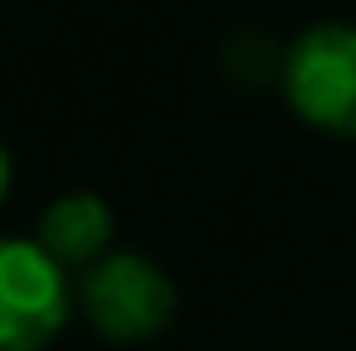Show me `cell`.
Segmentation results:
<instances>
[{
	"instance_id": "1",
	"label": "cell",
	"mask_w": 356,
	"mask_h": 351,
	"mask_svg": "<svg viewBox=\"0 0 356 351\" xmlns=\"http://www.w3.org/2000/svg\"><path fill=\"white\" fill-rule=\"evenodd\" d=\"M284 97L298 116L332 135H356V29L313 24L284 54Z\"/></svg>"
},
{
	"instance_id": "2",
	"label": "cell",
	"mask_w": 356,
	"mask_h": 351,
	"mask_svg": "<svg viewBox=\"0 0 356 351\" xmlns=\"http://www.w3.org/2000/svg\"><path fill=\"white\" fill-rule=\"evenodd\" d=\"M82 313L111 342H149L174 318V284L135 250H111L82 275Z\"/></svg>"
},
{
	"instance_id": "3",
	"label": "cell",
	"mask_w": 356,
	"mask_h": 351,
	"mask_svg": "<svg viewBox=\"0 0 356 351\" xmlns=\"http://www.w3.org/2000/svg\"><path fill=\"white\" fill-rule=\"evenodd\" d=\"M63 265L39 240L0 236V351H44L67 323Z\"/></svg>"
},
{
	"instance_id": "4",
	"label": "cell",
	"mask_w": 356,
	"mask_h": 351,
	"mask_svg": "<svg viewBox=\"0 0 356 351\" xmlns=\"http://www.w3.org/2000/svg\"><path fill=\"white\" fill-rule=\"evenodd\" d=\"M39 245L58 260L63 270L67 265H82V270H92L97 260H106L111 250V207L102 202V197H92V193H67L58 197L49 212H44V222H39Z\"/></svg>"
},
{
	"instance_id": "5",
	"label": "cell",
	"mask_w": 356,
	"mask_h": 351,
	"mask_svg": "<svg viewBox=\"0 0 356 351\" xmlns=\"http://www.w3.org/2000/svg\"><path fill=\"white\" fill-rule=\"evenodd\" d=\"M5 188H10V154H5V145H0V197H5Z\"/></svg>"
}]
</instances>
